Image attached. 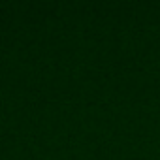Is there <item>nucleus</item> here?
I'll return each mask as SVG.
<instances>
[]
</instances>
